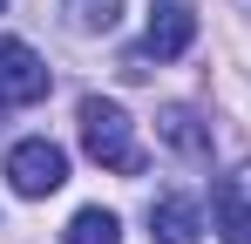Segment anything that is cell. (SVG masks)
I'll return each instance as SVG.
<instances>
[{
	"label": "cell",
	"mask_w": 251,
	"mask_h": 244,
	"mask_svg": "<svg viewBox=\"0 0 251 244\" xmlns=\"http://www.w3.org/2000/svg\"><path fill=\"white\" fill-rule=\"evenodd\" d=\"M61 244H123V224H116V210L88 203V210H75V217H68Z\"/></svg>",
	"instance_id": "obj_8"
},
{
	"label": "cell",
	"mask_w": 251,
	"mask_h": 244,
	"mask_svg": "<svg viewBox=\"0 0 251 244\" xmlns=\"http://www.w3.org/2000/svg\"><path fill=\"white\" fill-rule=\"evenodd\" d=\"M68 7V21L82 27V34H109L116 21H123V0H61Z\"/></svg>",
	"instance_id": "obj_9"
},
{
	"label": "cell",
	"mask_w": 251,
	"mask_h": 244,
	"mask_svg": "<svg viewBox=\"0 0 251 244\" xmlns=\"http://www.w3.org/2000/svg\"><path fill=\"white\" fill-rule=\"evenodd\" d=\"M75 122H82V149L102 163V170H116V176H136V170H143L136 122L123 116V102H102V95H88L82 109H75Z\"/></svg>",
	"instance_id": "obj_1"
},
{
	"label": "cell",
	"mask_w": 251,
	"mask_h": 244,
	"mask_svg": "<svg viewBox=\"0 0 251 244\" xmlns=\"http://www.w3.org/2000/svg\"><path fill=\"white\" fill-rule=\"evenodd\" d=\"M0 7H7V0H0Z\"/></svg>",
	"instance_id": "obj_10"
},
{
	"label": "cell",
	"mask_w": 251,
	"mask_h": 244,
	"mask_svg": "<svg viewBox=\"0 0 251 244\" xmlns=\"http://www.w3.org/2000/svg\"><path fill=\"white\" fill-rule=\"evenodd\" d=\"M210 231H217V244H251V183L245 176H224L210 190Z\"/></svg>",
	"instance_id": "obj_5"
},
{
	"label": "cell",
	"mask_w": 251,
	"mask_h": 244,
	"mask_svg": "<svg viewBox=\"0 0 251 244\" xmlns=\"http://www.w3.org/2000/svg\"><path fill=\"white\" fill-rule=\"evenodd\" d=\"M7 183H14V197H54V190L68 183V156H61V143H48V136L14 143V149H7Z\"/></svg>",
	"instance_id": "obj_2"
},
{
	"label": "cell",
	"mask_w": 251,
	"mask_h": 244,
	"mask_svg": "<svg viewBox=\"0 0 251 244\" xmlns=\"http://www.w3.org/2000/svg\"><path fill=\"white\" fill-rule=\"evenodd\" d=\"M245 7H251V0H245Z\"/></svg>",
	"instance_id": "obj_11"
},
{
	"label": "cell",
	"mask_w": 251,
	"mask_h": 244,
	"mask_svg": "<svg viewBox=\"0 0 251 244\" xmlns=\"http://www.w3.org/2000/svg\"><path fill=\"white\" fill-rule=\"evenodd\" d=\"M41 95H48V61L27 41L0 34V102H7V109H34Z\"/></svg>",
	"instance_id": "obj_3"
},
{
	"label": "cell",
	"mask_w": 251,
	"mask_h": 244,
	"mask_svg": "<svg viewBox=\"0 0 251 244\" xmlns=\"http://www.w3.org/2000/svg\"><path fill=\"white\" fill-rule=\"evenodd\" d=\"M156 136H163L176 156H204L210 149V129L197 122V109H183V102H170L163 116H156Z\"/></svg>",
	"instance_id": "obj_7"
},
{
	"label": "cell",
	"mask_w": 251,
	"mask_h": 244,
	"mask_svg": "<svg viewBox=\"0 0 251 244\" xmlns=\"http://www.w3.org/2000/svg\"><path fill=\"white\" fill-rule=\"evenodd\" d=\"M190 41H197V7L190 0H150V27H143L150 61H176Z\"/></svg>",
	"instance_id": "obj_4"
},
{
	"label": "cell",
	"mask_w": 251,
	"mask_h": 244,
	"mask_svg": "<svg viewBox=\"0 0 251 244\" xmlns=\"http://www.w3.org/2000/svg\"><path fill=\"white\" fill-rule=\"evenodd\" d=\"M150 238H156V244H197V238H204L197 203H190V197H156V203H150Z\"/></svg>",
	"instance_id": "obj_6"
}]
</instances>
